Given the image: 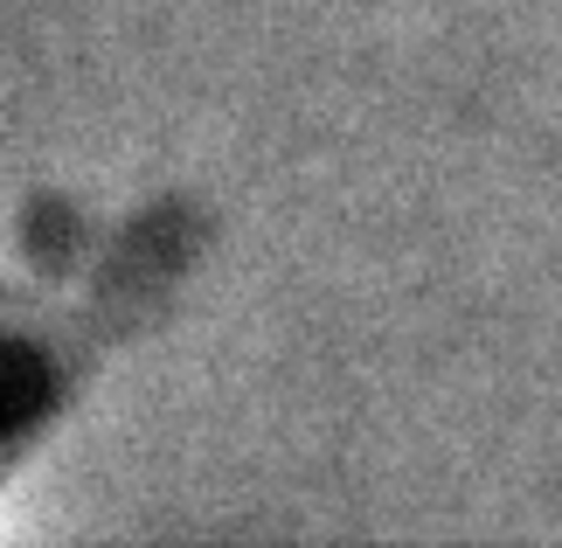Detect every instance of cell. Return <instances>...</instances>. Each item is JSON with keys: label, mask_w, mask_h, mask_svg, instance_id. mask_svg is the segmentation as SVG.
Listing matches in <instances>:
<instances>
[{"label": "cell", "mask_w": 562, "mask_h": 548, "mask_svg": "<svg viewBox=\"0 0 562 548\" xmlns=\"http://www.w3.org/2000/svg\"><path fill=\"white\" fill-rule=\"evenodd\" d=\"M49 396H56V376L42 368V355L35 347H8V437L29 430Z\"/></svg>", "instance_id": "1"}]
</instances>
